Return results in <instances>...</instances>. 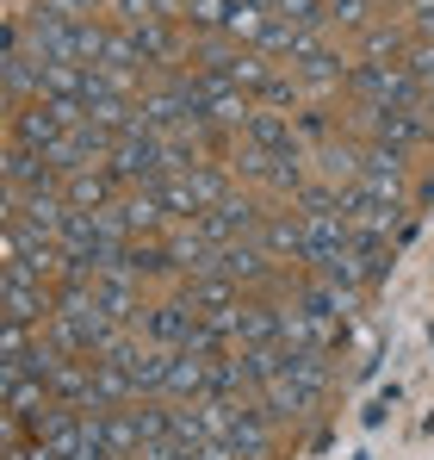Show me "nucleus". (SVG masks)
Instances as JSON below:
<instances>
[{
	"mask_svg": "<svg viewBox=\"0 0 434 460\" xmlns=\"http://www.w3.org/2000/svg\"><path fill=\"white\" fill-rule=\"evenodd\" d=\"M273 268H280V261L267 255V243H261V236L230 243V249H223V261H217V274H230L236 287H267V280H273Z\"/></svg>",
	"mask_w": 434,
	"mask_h": 460,
	"instance_id": "obj_7",
	"label": "nucleus"
},
{
	"mask_svg": "<svg viewBox=\"0 0 434 460\" xmlns=\"http://www.w3.org/2000/svg\"><path fill=\"white\" fill-rule=\"evenodd\" d=\"M193 225H199V236H212L217 249H230V243H242V236H261V212H255L248 193H230V199H217L212 212H199Z\"/></svg>",
	"mask_w": 434,
	"mask_h": 460,
	"instance_id": "obj_4",
	"label": "nucleus"
},
{
	"mask_svg": "<svg viewBox=\"0 0 434 460\" xmlns=\"http://www.w3.org/2000/svg\"><path fill=\"white\" fill-rule=\"evenodd\" d=\"M63 199L74 212H106L118 199V174L112 168H81V174H63Z\"/></svg>",
	"mask_w": 434,
	"mask_h": 460,
	"instance_id": "obj_10",
	"label": "nucleus"
},
{
	"mask_svg": "<svg viewBox=\"0 0 434 460\" xmlns=\"http://www.w3.org/2000/svg\"><path fill=\"white\" fill-rule=\"evenodd\" d=\"M50 411H56V392H50L44 374H25V380L6 385V417H13V429H19V423H25V429H38Z\"/></svg>",
	"mask_w": 434,
	"mask_h": 460,
	"instance_id": "obj_8",
	"label": "nucleus"
},
{
	"mask_svg": "<svg viewBox=\"0 0 434 460\" xmlns=\"http://www.w3.org/2000/svg\"><path fill=\"white\" fill-rule=\"evenodd\" d=\"M106 168L118 174V187H155V181H168V150H161V137L155 131H125L112 155H106Z\"/></svg>",
	"mask_w": 434,
	"mask_h": 460,
	"instance_id": "obj_2",
	"label": "nucleus"
},
{
	"mask_svg": "<svg viewBox=\"0 0 434 460\" xmlns=\"http://www.w3.org/2000/svg\"><path fill=\"white\" fill-rule=\"evenodd\" d=\"M348 69H354V63H342V57H335L323 38H310V44L291 57V75H298V87H335V81L348 87Z\"/></svg>",
	"mask_w": 434,
	"mask_h": 460,
	"instance_id": "obj_9",
	"label": "nucleus"
},
{
	"mask_svg": "<svg viewBox=\"0 0 434 460\" xmlns=\"http://www.w3.org/2000/svg\"><path fill=\"white\" fill-rule=\"evenodd\" d=\"M255 398H261L267 423H298V417L317 404V392H310V385H298L291 374H280V380H267V385H255Z\"/></svg>",
	"mask_w": 434,
	"mask_h": 460,
	"instance_id": "obj_11",
	"label": "nucleus"
},
{
	"mask_svg": "<svg viewBox=\"0 0 434 460\" xmlns=\"http://www.w3.org/2000/svg\"><path fill=\"white\" fill-rule=\"evenodd\" d=\"M348 93L360 100L366 112H385V106H422V87L404 63H354L348 69Z\"/></svg>",
	"mask_w": 434,
	"mask_h": 460,
	"instance_id": "obj_1",
	"label": "nucleus"
},
{
	"mask_svg": "<svg viewBox=\"0 0 434 460\" xmlns=\"http://www.w3.org/2000/svg\"><path fill=\"white\" fill-rule=\"evenodd\" d=\"M230 6L236 0H180V19L193 31H230Z\"/></svg>",
	"mask_w": 434,
	"mask_h": 460,
	"instance_id": "obj_19",
	"label": "nucleus"
},
{
	"mask_svg": "<svg viewBox=\"0 0 434 460\" xmlns=\"http://www.w3.org/2000/svg\"><path fill=\"white\" fill-rule=\"evenodd\" d=\"M242 144L248 150H267V155H286V150H304V137H298V125L291 119H280V112H255L248 119V131H242Z\"/></svg>",
	"mask_w": 434,
	"mask_h": 460,
	"instance_id": "obj_12",
	"label": "nucleus"
},
{
	"mask_svg": "<svg viewBox=\"0 0 434 460\" xmlns=\"http://www.w3.org/2000/svg\"><path fill=\"white\" fill-rule=\"evenodd\" d=\"M143 336H149V342H161V349H193V336H199V311L187 305V299L149 305V317H143Z\"/></svg>",
	"mask_w": 434,
	"mask_h": 460,
	"instance_id": "obj_6",
	"label": "nucleus"
},
{
	"mask_svg": "<svg viewBox=\"0 0 434 460\" xmlns=\"http://www.w3.org/2000/svg\"><path fill=\"white\" fill-rule=\"evenodd\" d=\"M87 119V106H63V100H25V106H13V144H25V150H50L69 125Z\"/></svg>",
	"mask_w": 434,
	"mask_h": 460,
	"instance_id": "obj_3",
	"label": "nucleus"
},
{
	"mask_svg": "<svg viewBox=\"0 0 434 460\" xmlns=\"http://www.w3.org/2000/svg\"><path fill=\"white\" fill-rule=\"evenodd\" d=\"M137 460H143V455H137Z\"/></svg>",
	"mask_w": 434,
	"mask_h": 460,
	"instance_id": "obj_26",
	"label": "nucleus"
},
{
	"mask_svg": "<svg viewBox=\"0 0 434 460\" xmlns=\"http://www.w3.org/2000/svg\"><path fill=\"white\" fill-rule=\"evenodd\" d=\"M137 44H143V63L168 69V75H180V31L168 25V13L149 19V25H137Z\"/></svg>",
	"mask_w": 434,
	"mask_h": 460,
	"instance_id": "obj_14",
	"label": "nucleus"
},
{
	"mask_svg": "<svg viewBox=\"0 0 434 460\" xmlns=\"http://www.w3.org/2000/svg\"><path fill=\"white\" fill-rule=\"evenodd\" d=\"M56 404H93V355H69L56 374H50Z\"/></svg>",
	"mask_w": 434,
	"mask_h": 460,
	"instance_id": "obj_15",
	"label": "nucleus"
},
{
	"mask_svg": "<svg viewBox=\"0 0 434 460\" xmlns=\"http://www.w3.org/2000/svg\"><path fill=\"white\" fill-rule=\"evenodd\" d=\"M25 460H63V455H50V448H38V442H31V448H25Z\"/></svg>",
	"mask_w": 434,
	"mask_h": 460,
	"instance_id": "obj_25",
	"label": "nucleus"
},
{
	"mask_svg": "<svg viewBox=\"0 0 434 460\" xmlns=\"http://www.w3.org/2000/svg\"><path fill=\"white\" fill-rule=\"evenodd\" d=\"M261 243L273 261H304V218H286V212L261 218Z\"/></svg>",
	"mask_w": 434,
	"mask_h": 460,
	"instance_id": "obj_16",
	"label": "nucleus"
},
{
	"mask_svg": "<svg viewBox=\"0 0 434 460\" xmlns=\"http://www.w3.org/2000/svg\"><path fill=\"white\" fill-rule=\"evenodd\" d=\"M372 13H378V0H329V25H342V31H372Z\"/></svg>",
	"mask_w": 434,
	"mask_h": 460,
	"instance_id": "obj_20",
	"label": "nucleus"
},
{
	"mask_svg": "<svg viewBox=\"0 0 434 460\" xmlns=\"http://www.w3.org/2000/svg\"><path fill=\"white\" fill-rule=\"evenodd\" d=\"M267 342H280V305L242 299V311H236V349H267Z\"/></svg>",
	"mask_w": 434,
	"mask_h": 460,
	"instance_id": "obj_13",
	"label": "nucleus"
},
{
	"mask_svg": "<svg viewBox=\"0 0 434 460\" xmlns=\"http://www.w3.org/2000/svg\"><path fill=\"white\" fill-rule=\"evenodd\" d=\"M63 13H74V19H87V13H100V6H112V0H56Z\"/></svg>",
	"mask_w": 434,
	"mask_h": 460,
	"instance_id": "obj_24",
	"label": "nucleus"
},
{
	"mask_svg": "<svg viewBox=\"0 0 434 460\" xmlns=\"http://www.w3.org/2000/svg\"><path fill=\"white\" fill-rule=\"evenodd\" d=\"M404 69L416 75V87H422V93H434V38H416V44H410Z\"/></svg>",
	"mask_w": 434,
	"mask_h": 460,
	"instance_id": "obj_21",
	"label": "nucleus"
},
{
	"mask_svg": "<svg viewBox=\"0 0 434 460\" xmlns=\"http://www.w3.org/2000/svg\"><path fill=\"white\" fill-rule=\"evenodd\" d=\"M255 100H261V106H286V100H298V75H280V69H273V75L255 87Z\"/></svg>",
	"mask_w": 434,
	"mask_h": 460,
	"instance_id": "obj_22",
	"label": "nucleus"
},
{
	"mask_svg": "<svg viewBox=\"0 0 434 460\" xmlns=\"http://www.w3.org/2000/svg\"><path fill=\"white\" fill-rule=\"evenodd\" d=\"M360 187H366V193H378V199H391V206H404V150H391V144H366V150H360Z\"/></svg>",
	"mask_w": 434,
	"mask_h": 460,
	"instance_id": "obj_5",
	"label": "nucleus"
},
{
	"mask_svg": "<svg viewBox=\"0 0 434 460\" xmlns=\"http://www.w3.org/2000/svg\"><path fill=\"white\" fill-rule=\"evenodd\" d=\"M106 448H112V460H137V455H143L137 411H106Z\"/></svg>",
	"mask_w": 434,
	"mask_h": 460,
	"instance_id": "obj_18",
	"label": "nucleus"
},
{
	"mask_svg": "<svg viewBox=\"0 0 434 460\" xmlns=\"http://www.w3.org/2000/svg\"><path fill=\"white\" fill-rule=\"evenodd\" d=\"M286 374L323 398L329 392V349H286Z\"/></svg>",
	"mask_w": 434,
	"mask_h": 460,
	"instance_id": "obj_17",
	"label": "nucleus"
},
{
	"mask_svg": "<svg viewBox=\"0 0 434 460\" xmlns=\"http://www.w3.org/2000/svg\"><path fill=\"white\" fill-rule=\"evenodd\" d=\"M410 25L416 38H434V0H410Z\"/></svg>",
	"mask_w": 434,
	"mask_h": 460,
	"instance_id": "obj_23",
	"label": "nucleus"
}]
</instances>
